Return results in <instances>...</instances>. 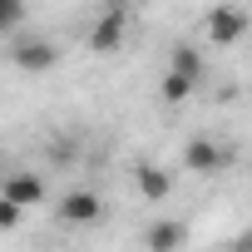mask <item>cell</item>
I'll list each match as a JSON object with an SVG mask.
<instances>
[{"label":"cell","mask_w":252,"mask_h":252,"mask_svg":"<svg viewBox=\"0 0 252 252\" xmlns=\"http://www.w3.org/2000/svg\"><path fill=\"white\" fill-rule=\"evenodd\" d=\"M10 64H15V69H25V74H45V69H55V64H60V50H55V40L25 35V40H15V45H10Z\"/></svg>","instance_id":"obj_1"},{"label":"cell","mask_w":252,"mask_h":252,"mask_svg":"<svg viewBox=\"0 0 252 252\" xmlns=\"http://www.w3.org/2000/svg\"><path fill=\"white\" fill-rule=\"evenodd\" d=\"M124 35H129V10H124V5H109V10L89 25V40H84V45H89L94 55H109V50L124 45Z\"/></svg>","instance_id":"obj_2"},{"label":"cell","mask_w":252,"mask_h":252,"mask_svg":"<svg viewBox=\"0 0 252 252\" xmlns=\"http://www.w3.org/2000/svg\"><path fill=\"white\" fill-rule=\"evenodd\" d=\"M60 218L69 227H94V222H104V198L94 188H69L60 198Z\"/></svg>","instance_id":"obj_3"},{"label":"cell","mask_w":252,"mask_h":252,"mask_svg":"<svg viewBox=\"0 0 252 252\" xmlns=\"http://www.w3.org/2000/svg\"><path fill=\"white\" fill-rule=\"evenodd\" d=\"M0 198L15 203V208L25 213V208H40L50 193H45V178H40V173H25V168H20V173H5V178H0Z\"/></svg>","instance_id":"obj_4"},{"label":"cell","mask_w":252,"mask_h":252,"mask_svg":"<svg viewBox=\"0 0 252 252\" xmlns=\"http://www.w3.org/2000/svg\"><path fill=\"white\" fill-rule=\"evenodd\" d=\"M227 158H232V149L218 144V139H188V149H183V163L193 173H222Z\"/></svg>","instance_id":"obj_5"},{"label":"cell","mask_w":252,"mask_h":252,"mask_svg":"<svg viewBox=\"0 0 252 252\" xmlns=\"http://www.w3.org/2000/svg\"><path fill=\"white\" fill-rule=\"evenodd\" d=\"M242 30H247L242 5H213V15H208V40L213 45H232V40H242Z\"/></svg>","instance_id":"obj_6"},{"label":"cell","mask_w":252,"mask_h":252,"mask_svg":"<svg viewBox=\"0 0 252 252\" xmlns=\"http://www.w3.org/2000/svg\"><path fill=\"white\" fill-rule=\"evenodd\" d=\"M144 242H149V252H178V247L188 242V222H178V218H158V222L144 232Z\"/></svg>","instance_id":"obj_7"},{"label":"cell","mask_w":252,"mask_h":252,"mask_svg":"<svg viewBox=\"0 0 252 252\" xmlns=\"http://www.w3.org/2000/svg\"><path fill=\"white\" fill-rule=\"evenodd\" d=\"M134 188H139L149 203H163V198L173 193V178H168L158 163H134Z\"/></svg>","instance_id":"obj_8"},{"label":"cell","mask_w":252,"mask_h":252,"mask_svg":"<svg viewBox=\"0 0 252 252\" xmlns=\"http://www.w3.org/2000/svg\"><path fill=\"white\" fill-rule=\"evenodd\" d=\"M168 74H178V79H188V84L198 89V79H203V55H198L193 45H173V55H168Z\"/></svg>","instance_id":"obj_9"},{"label":"cell","mask_w":252,"mask_h":252,"mask_svg":"<svg viewBox=\"0 0 252 252\" xmlns=\"http://www.w3.org/2000/svg\"><path fill=\"white\" fill-rule=\"evenodd\" d=\"M20 20H25V5H20V0H0V35H15Z\"/></svg>","instance_id":"obj_10"},{"label":"cell","mask_w":252,"mask_h":252,"mask_svg":"<svg viewBox=\"0 0 252 252\" xmlns=\"http://www.w3.org/2000/svg\"><path fill=\"white\" fill-rule=\"evenodd\" d=\"M158 94H163V104H183V99L193 94V84H188V79H178V74H163Z\"/></svg>","instance_id":"obj_11"},{"label":"cell","mask_w":252,"mask_h":252,"mask_svg":"<svg viewBox=\"0 0 252 252\" xmlns=\"http://www.w3.org/2000/svg\"><path fill=\"white\" fill-rule=\"evenodd\" d=\"M20 218H25V213H20L15 203H5V198H0V232H15V227H20Z\"/></svg>","instance_id":"obj_12"}]
</instances>
